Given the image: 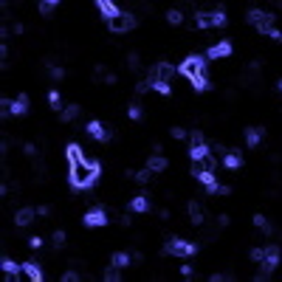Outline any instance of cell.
<instances>
[{
  "label": "cell",
  "mask_w": 282,
  "mask_h": 282,
  "mask_svg": "<svg viewBox=\"0 0 282 282\" xmlns=\"http://www.w3.org/2000/svg\"><path fill=\"white\" fill-rule=\"evenodd\" d=\"M23 274H26L31 282H40L42 279V268L37 265V262H26V265H23Z\"/></svg>",
  "instance_id": "cell-13"
},
{
  "label": "cell",
  "mask_w": 282,
  "mask_h": 282,
  "mask_svg": "<svg viewBox=\"0 0 282 282\" xmlns=\"http://www.w3.org/2000/svg\"><path fill=\"white\" fill-rule=\"evenodd\" d=\"M169 135H172V138H183V135H186V130H181V127H172V130H169Z\"/></svg>",
  "instance_id": "cell-40"
},
{
  "label": "cell",
  "mask_w": 282,
  "mask_h": 282,
  "mask_svg": "<svg viewBox=\"0 0 282 282\" xmlns=\"http://www.w3.org/2000/svg\"><path fill=\"white\" fill-rule=\"evenodd\" d=\"M28 248H34V251H37V248H42V237H40V234H34V237L28 240Z\"/></svg>",
  "instance_id": "cell-36"
},
{
  "label": "cell",
  "mask_w": 282,
  "mask_h": 282,
  "mask_svg": "<svg viewBox=\"0 0 282 282\" xmlns=\"http://www.w3.org/2000/svg\"><path fill=\"white\" fill-rule=\"evenodd\" d=\"M150 175H153V169H141V172H135V181H138V183H147L150 181Z\"/></svg>",
  "instance_id": "cell-32"
},
{
  "label": "cell",
  "mask_w": 282,
  "mask_h": 282,
  "mask_svg": "<svg viewBox=\"0 0 282 282\" xmlns=\"http://www.w3.org/2000/svg\"><path fill=\"white\" fill-rule=\"evenodd\" d=\"M3 274H6V282H14L17 279V274H20V268H17V262L14 260H3Z\"/></svg>",
  "instance_id": "cell-15"
},
{
  "label": "cell",
  "mask_w": 282,
  "mask_h": 282,
  "mask_svg": "<svg viewBox=\"0 0 282 282\" xmlns=\"http://www.w3.org/2000/svg\"><path fill=\"white\" fill-rule=\"evenodd\" d=\"M262 265H265V271H274V268L279 265V246H268V248H265Z\"/></svg>",
  "instance_id": "cell-9"
},
{
  "label": "cell",
  "mask_w": 282,
  "mask_h": 282,
  "mask_svg": "<svg viewBox=\"0 0 282 282\" xmlns=\"http://www.w3.org/2000/svg\"><path fill=\"white\" fill-rule=\"evenodd\" d=\"M77 116H79V105H68L62 110V121H74Z\"/></svg>",
  "instance_id": "cell-24"
},
{
  "label": "cell",
  "mask_w": 282,
  "mask_h": 282,
  "mask_svg": "<svg viewBox=\"0 0 282 282\" xmlns=\"http://www.w3.org/2000/svg\"><path fill=\"white\" fill-rule=\"evenodd\" d=\"M130 209H133V212H138V215H141V212H147V209H150V203H147V197H144V195L133 197V200H130Z\"/></svg>",
  "instance_id": "cell-21"
},
{
  "label": "cell",
  "mask_w": 282,
  "mask_h": 282,
  "mask_svg": "<svg viewBox=\"0 0 282 282\" xmlns=\"http://www.w3.org/2000/svg\"><path fill=\"white\" fill-rule=\"evenodd\" d=\"M34 218H37V209H20L17 215H14L17 226H28V223H34Z\"/></svg>",
  "instance_id": "cell-14"
},
{
  "label": "cell",
  "mask_w": 282,
  "mask_h": 282,
  "mask_svg": "<svg viewBox=\"0 0 282 282\" xmlns=\"http://www.w3.org/2000/svg\"><path fill=\"white\" fill-rule=\"evenodd\" d=\"M164 251L175 254V257H192V254L197 251V246H195V243H189V240H169L167 246H164Z\"/></svg>",
  "instance_id": "cell-4"
},
{
  "label": "cell",
  "mask_w": 282,
  "mask_h": 282,
  "mask_svg": "<svg viewBox=\"0 0 282 282\" xmlns=\"http://www.w3.org/2000/svg\"><path fill=\"white\" fill-rule=\"evenodd\" d=\"M172 77H175V68L169 62H158L153 68V74H150V82H169Z\"/></svg>",
  "instance_id": "cell-5"
},
{
  "label": "cell",
  "mask_w": 282,
  "mask_h": 282,
  "mask_svg": "<svg viewBox=\"0 0 282 282\" xmlns=\"http://www.w3.org/2000/svg\"><path fill=\"white\" fill-rule=\"evenodd\" d=\"M96 6H99V12H102V17H105V20H110V17H116V14H119V6H116L113 0H96Z\"/></svg>",
  "instance_id": "cell-10"
},
{
  "label": "cell",
  "mask_w": 282,
  "mask_h": 282,
  "mask_svg": "<svg viewBox=\"0 0 282 282\" xmlns=\"http://www.w3.org/2000/svg\"><path fill=\"white\" fill-rule=\"evenodd\" d=\"M240 164H243V161H240L237 153H229V155H226V167H229V169H237Z\"/></svg>",
  "instance_id": "cell-28"
},
{
  "label": "cell",
  "mask_w": 282,
  "mask_h": 282,
  "mask_svg": "<svg viewBox=\"0 0 282 282\" xmlns=\"http://www.w3.org/2000/svg\"><path fill=\"white\" fill-rule=\"evenodd\" d=\"M65 155H68V161H70V164H74V161H79V158H85V155H82V147H79V144H68Z\"/></svg>",
  "instance_id": "cell-22"
},
{
  "label": "cell",
  "mask_w": 282,
  "mask_h": 282,
  "mask_svg": "<svg viewBox=\"0 0 282 282\" xmlns=\"http://www.w3.org/2000/svg\"><path fill=\"white\" fill-rule=\"evenodd\" d=\"M85 226H91V229H96V226H105L107 223V215H105V209H91L88 215H85V220H82Z\"/></svg>",
  "instance_id": "cell-7"
},
{
  "label": "cell",
  "mask_w": 282,
  "mask_h": 282,
  "mask_svg": "<svg viewBox=\"0 0 282 282\" xmlns=\"http://www.w3.org/2000/svg\"><path fill=\"white\" fill-rule=\"evenodd\" d=\"M135 17L133 14H127V12H119L116 17H110L107 20V26H110V31H116V34H124V31H130V28H135Z\"/></svg>",
  "instance_id": "cell-3"
},
{
  "label": "cell",
  "mask_w": 282,
  "mask_h": 282,
  "mask_svg": "<svg viewBox=\"0 0 282 282\" xmlns=\"http://www.w3.org/2000/svg\"><path fill=\"white\" fill-rule=\"evenodd\" d=\"M147 167L153 169V172H164V169L169 167V161H167V158H164V155H153V158H150V161H147Z\"/></svg>",
  "instance_id": "cell-18"
},
{
  "label": "cell",
  "mask_w": 282,
  "mask_h": 282,
  "mask_svg": "<svg viewBox=\"0 0 282 282\" xmlns=\"http://www.w3.org/2000/svg\"><path fill=\"white\" fill-rule=\"evenodd\" d=\"M262 135H265V130H260V127H251V130L246 133V144H248V147H257V144L262 141Z\"/></svg>",
  "instance_id": "cell-16"
},
{
  "label": "cell",
  "mask_w": 282,
  "mask_h": 282,
  "mask_svg": "<svg viewBox=\"0 0 282 282\" xmlns=\"http://www.w3.org/2000/svg\"><path fill=\"white\" fill-rule=\"evenodd\" d=\"M254 226H257L260 232H271V226H268V220L262 218V215H254Z\"/></svg>",
  "instance_id": "cell-29"
},
{
  "label": "cell",
  "mask_w": 282,
  "mask_h": 282,
  "mask_svg": "<svg viewBox=\"0 0 282 282\" xmlns=\"http://www.w3.org/2000/svg\"><path fill=\"white\" fill-rule=\"evenodd\" d=\"M212 26H226V12H212Z\"/></svg>",
  "instance_id": "cell-30"
},
{
  "label": "cell",
  "mask_w": 282,
  "mask_h": 282,
  "mask_svg": "<svg viewBox=\"0 0 282 282\" xmlns=\"http://www.w3.org/2000/svg\"><path fill=\"white\" fill-rule=\"evenodd\" d=\"M96 79H102V82H107V85H113V82H116V77H113V74H110L107 68H102V65L96 68Z\"/></svg>",
  "instance_id": "cell-23"
},
{
  "label": "cell",
  "mask_w": 282,
  "mask_h": 282,
  "mask_svg": "<svg viewBox=\"0 0 282 282\" xmlns=\"http://www.w3.org/2000/svg\"><path fill=\"white\" fill-rule=\"evenodd\" d=\"M189 218H192V223H195V226L203 223L206 215H203V206L197 203V200H189Z\"/></svg>",
  "instance_id": "cell-12"
},
{
  "label": "cell",
  "mask_w": 282,
  "mask_h": 282,
  "mask_svg": "<svg viewBox=\"0 0 282 282\" xmlns=\"http://www.w3.org/2000/svg\"><path fill=\"white\" fill-rule=\"evenodd\" d=\"M119 271H121V268L110 265V268L105 271V279H107V282H119V279H121V274H119Z\"/></svg>",
  "instance_id": "cell-27"
},
{
  "label": "cell",
  "mask_w": 282,
  "mask_h": 282,
  "mask_svg": "<svg viewBox=\"0 0 282 282\" xmlns=\"http://www.w3.org/2000/svg\"><path fill=\"white\" fill-rule=\"evenodd\" d=\"M279 91H282V82H279Z\"/></svg>",
  "instance_id": "cell-42"
},
{
  "label": "cell",
  "mask_w": 282,
  "mask_h": 282,
  "mask_svg": "<svg viewBox=\"0 0 282 282\" xmlns=\"http://www.w3.org/2000/svg\"><path fill=\"white\" fill-rule=\"evenodd\" d=\"M56 6H59V0H40V12L42 14H51Z\"/></svg>",
  "instance_id": "cell-26"
},
{
  "label": "cell",
  "mask_w": 282,
  "mask_h": 282,
  "mask_svg": "<svg viewBox=\"0 0 282 282\" xmlns=\"http://www.w3.org/2000/svg\"><path fill=\"white\" fill-rule=\"evenodd\" d=\"M206 153H209V147H206L203 141H192V147H189V158H192V161H197V158H203Z\"/></svg>",
  "instance_id": "cell-17"
},
{
  "label": "cell",
  "mask_w": 282,
  "mask_h": 282,
  "mask_svg": "<svg viewBox=\"0 0 282 282\" xmlns=\"http://www.w3.org/2000/svg\"><path fill=\"white\" fill-rule=\"evenodd\" d=\"M127 65H130V68H138V56H135V54H130V59H127Z\"/></svg>",
  "instance_id": "cell-41"
},
{
  "label": "cell",
  "mask_w": 282,
  "mask_h": 282,
  "mask_svg": "<svg viewBox=\"0 0 282 282\" xmlns=\"http://www.w3.org/2000/svg\"><path fill=\"white\" fill-rule=\"evenodd\" d=\"M110 265L127 268V265H130V254H127V251H116V254H113V260H110Z\"/></svg>",
  "instance_id": "cell-20"
},
{
  "label": "cell",
  "mask_w": 282,
  "mask_h": 282,
  "mask_svg": "<svg viewBox=\"0 0 282 282\" xmlns=\"http://www.w3.org/2000/svg\"><path fill=\"white\" fill-rule=\"evenodd\" d=\"M99 158L93 153H85V158L70 164V183L77 186V189H91L93 183L99 178Z\"/></svg>",
  "instance_id": "cell-1"
},
{
  "label": "cell",
  "mask_w": 282,
  "mask_h": 282,
  "mask_svg": "<svg viewBox=\"0 0 282 282\" xmlns=\"http://www.w3.org/2000/svg\"><path fill=\"white\" fill-rule=\"evenodd\" d=\"M48 74H51V79H54V82H59V79L65 77V70H62V68H56V65H51Z\"/></svg>",
  "instance_id": "cell-33"
},
{
  "label": "cell",
  "mask_w": 282,
  "mask_h": 282,
  "mask_svg": "<svg viewBox=\"0 0 282 282\" xmlns=\"http://www.w3.org/2000/svg\"><path fill=\"white\" fill-rule=\"evenodd\" d=\"M181 74L195 85V91H206V88H209V79H206V59H203V56H197V54L186 56V59L181 62Z\"/></svg>",
  "instance_id": "cell-2"
},
{
  "label": "cell",
  "mask_w": 282,
  "mask_h": 282,
  "mask_svg": "<svg viewBox=\"0 0 282 282\" xmlns=\"http://www.w3.org/2000/svg\"><path fill=\"white\" fill-rule=\"evenodd\" d=\"M54 246H56V248L65 246V232H54Z\"/></svg>",
  "instance_id": "cell-37"
},
{
  "label": "cell",
  "mask_w": 282,
  "mask_h": 282,
  "mask_svg": "<svg viewBox=\"0 0 282 282\" xmlns=\"http://www.w3.org/2000/svg\"><path fill=\"white\" fill-rule=\"evenodd\" d=\"M200 172H215V158H212V153H206L203 158H197V161H195L192 175H200Z\"/></svg>",
  "instance_id": "cell-8"
},
{
  "label": "cell",
  "mask_w": 282,
  "mask_h": 282,
  "mask_svg": "<svg viewBox=\"0 0 282 282\" xmlns=\"http://www.w3.org/2000/svg\"><path fill=\"white\" fill-rule=\"evenodd\" d=\"M153 91H158L161 96H169V82H153Z\"/></svg>",
  "instance_id": "cell-31"
},
{
  "label": "cell",
  "mask_w": 282,
  "mask_h": 282,
  "mask_svg": "<svg viewBox=\"0 0 282 282\" xmlns=\"http://www.w3.org/2000/svg\"><path fill=\"white\" fill-rule=\"evenodd\" d=\"M127 113H130V119H141V107L138 105H130V107H127Z\"/></svg>",
  "instance_id": "cell-38"
},
{
  "label": "cell",
  "mask_w": 282,
  "mask_h": 282,
  "mask_svg": "<svg viewBox=\"0 0 282 282\" xmlns=\"http://www.w3.org/2000/svg\"><path fill=\"white\" fill-rule=\"evenodd\" d=\"M88 133H91L96 141H107V130L99 124V121H91V124H88Z\"/></svg>",
  "instance_id": "cell-19"
},
{
  "label": "cell",
  "mask_w": 282,
  "mask_h": 282,
  "mask_svg": "<svg viewBox=\"0 0 282 282\" xmlns=\"http://www.w3.org/2000/svg\"><path fill=\"white\" fill-rule=\"evenodd\" d=\"M9 110H12L14 116H23V113L28 110V96H26V93H20L17 99H12V105H9Z\"/></svg>",
  "instance_id": "cell-11"
},
{
  "label": "cell",
  "mask_w": 282,
  "mask_h": 282,
  "mask_svg": "<svg viewBox=\"0 0 282 282\" xmlns=\"http://www.w3.org/2000/svg\"><path fill=\"white\" fill-rule=\"evenodd\" d=\"M262 257H265V248H251V260L254 262H262Z\"/></svg>",
  "instance_id": "cell-35"
},
{
  "label": "cell",
  "mask_w": 282,
  "mask_h": 282,
  "mask_svg": "<svg viewBox=\"0 0 282 282\" xmlns=\"http://www.w3.org/2000/svg\"><path fill=\"white\" fill-rule=\"evenodd\" d=\"M167 23H169V26H181V23H183V14L178 12V9H172V12H167Z\"/></svg>",
  "instance_id": "cell-25"
},
{
  "label": "cell",
  "mask_w": 282,
  "mask_h": 282,
  "mask_svg": "<svg viewBox=\"0 0 282 282\" xmlns=\"http://www.w3.org/2000/svg\"><path fill=\"white\" fill-rule=\"evenodd\" d=\"M59 102H62L59 91H51V93H48V105H51V107H59Z\"/></svg>",
  "instance_id": "cell-34"
},
{
  "label": "cell",
  "mask_w": 282,
  "mask_h": 282,
  "mask_svg": "<svg viewBox=\"0 0 282 282\" xmlns=\"http://www.w3.org/2000/svg\"><path fill=\"white\" fill-rule=\"evenodd\" d=\"M62 279H65V282H77V279H79V274H77V271H65Z\"/></svg>",
  "instance_id": "cell-39"
},
{
  "label": "cell",
  "mask_w": 282,
  "mask_h": 282,
  "mask_svg": "<svg viewBox=\"0 0 282 282\" xmlns=\"http://www.w3.org/2000/svg\"><path fill=\"white\" fill-rule=\"evenodd\" d=\"M209 59H226V56H232V42L229 40H220V42H215L209 48Z\"/></svg>",
  "instance_id": "cell-6"
}]
</instances>
